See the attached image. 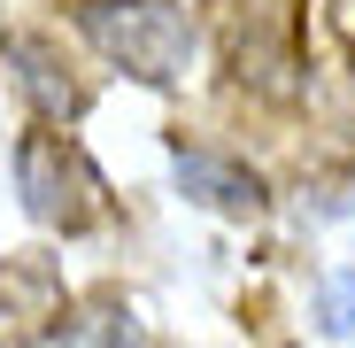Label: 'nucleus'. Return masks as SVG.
Returning a JSON list of instances; mask_svg holds the SVG:
<instances>
[{"mask_svg": "<svg viewBox=\"0 0 355 348\" xmlns=\"http://www.w3.org/2000/svg\"><path fill=\"white\" fill-rule=\"evenodd\" d=\"M224 63L240 85L286 101L293 93V16L286 0H224Z\"/></svg>", "mask_w": 355, "mask_h": 348, "instance_id": "7ed1b4c3", "label": "nucleus"}, {"mask_svg": "<svg viewBox=\"0 0 355 348\" xmlns=\"http://www.w3.org/2000/svg\"><path fill=\"white\" fill-rule=\"evenodd\" d=\"M0 70L16 78V93L31 101V116H46V124H70V116L85 108V85L70 78L62 47H46L39 31H8L0 39Z\"/></svg>", "mask_w": 355, "mask_h": 348, "instance_id": "20e7f679", "label": "nucleus"}, {"mask_svg": "<svg viewBox=\"0 0 355 348\" xmlns=\"http://www.w3.org/2000/svg\"><path fill=\"white\" fill-rule=\"evenodd\" d=\"M16 194L46 232H93L108 217V186L70 132H24L16 140Z\"/></svg>", "mask_w": 355, "mask_h": 348, "instance_id": "f03ea898", "label": "nucleus"}, {"mask_svg": "<svg viewBox=\"0 0 355 348\" xmlns=\"http://www.w3.org/2000/svg\"><path fill=\"white\" fill-rule=\"evenodd\" d=\"M62 317V286L46 263H0V333H46Z\"/></svg>", "mask_w": 355, "mask_h": 348, "instance_id": "423d86ee", "label": "nucleus"}, {"mask_svg": "<svg viewBox=\"0 0 355 348\" xmlns=\"http://www.w3.org/2000/svg\"><path fill=\"white\" fill-rule=\"evenodd\" d=\"M70 16L116 70H132L147 85H170L193 54V24L178 0H78Z\"/></svg>", "mask_w": 355, "mask_h": 348, "instance_id": "f257e3e1", "label": "nucleus"}, {"mask_svg": "<svg viewBox=\"0 0 355 348\" xmlns=\"http://www.w3.org/2000/svg\"><path fill=\"white\" fill-rule=\"evenodd\" d=\"M324 325H332L340 340H355V279H332V286H324Z\"/></svg>", "mask_w": 355, "mask_h": 348, "instance_id": "6e6552de", "label": "nucleus"}, {"mask_svg": "<svg viewBox=\"0 0 355 348\" xmlns=\"http://www.w3.org/2000/svg\"><path fill=\"white\" fill-rule=\"evenodd\" d=\"M39 348H147V333H139L132 310L93 302V310H78V317H54V325L39 333Z\"/></svg>", "mask_w": 355, "mask_h": 348, "instance_id": "0eeeda50", "label": "nucleus"}, {"mask_svg": "<svg viewBox=\"0 0 355 348\" xmlns=\"http://www.w3.org/2000/svg\"><path fill=\"white\" fill-rule=\"evenodd\" d=\"M170 170H178V194L201 201V209H224V217H255L263 209V179H255L240 155H216V147L178 140L170 147Z\"/></svg>", "mask_w": 355, "mask_h": 348, "instance_id": "39448f33", "label": "nucleus"}]
</instances>
